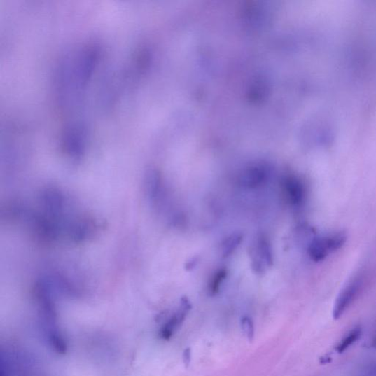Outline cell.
<instances>
[{
    "label": "cell",
    "instance_id": "10",
    "mask_svg": "<svg viewBox=\"0 0 376 376\" xmlns=\"http://www.w3.org/2000/svg\"><path fill=\"white\" fill-rule=\"evenodd\" d=\"M242 328L244 333L249 342H252L254 338V325L249 317H244L242 320Z\"/></svg>",
    "mask_w": 376,
    "mask_h": 376
},
{
    "label": "cell",
    "instance_id": "1",
    "mask_svg": "<svg viewBox=\"0 0 376 376\" xmlns=\"http://www.w3.org/2000/svg\"><path fill=\"white\" fill-rule=\"evenodd\" d=\"M347 236L343 232H335L315 237L308 247L309 258L314 263L323 261L345 244Z\"/></svg>",
    "mask_w": 376,
    "mask_h": 376
},
{
    "label": "cell",
    "instance_id": "5",
    "mask_svg": "<svg viewBox=\"0 0 376 376\" xmlns=\"http://www.w3.org/2000/svg\"><path fill=\"white\" fill-rule=\"evenodd\" d=\"M253 268L257 272H263L267 267L273 264L272 248L264 237L258 239L253 247Z\"/></svg>",
    "mask_w": 376,
    "mask_h": 376
},
{
    "label": "cell",
    "instance_id": "13",
    "mask_svg": "<svg viewBox=\"0 0 376 376\" xmlns=\"http://www.w3.org/2000/svg\"><path fill=\"white\" fill-rule=\"evenodd\" d=\"M372 347L376 349V335H375L372 343Z\"/></svg>",
    "mask_w": 376,
    "mask_h": 376
},
{
    "label": "cell",
    "instance_id": "12",
    "mask_svg": "<svg viewBox=\"0 0 376 376\" xmlns=\"http://www.w3.org/2000/svg\"><path fill=\"white\" fill-rule=\"evenodd\" d=\"M191 361V351L190 349L185 350L183 353V363L186 367L190 365Z\"/></svg>",
    "mask_w": 376,
    "mask_h": 376
},
{
    "label": "cell",
    "instance_id": "2",
    "mask_svg": "<svg viewBox=\"0 0 376 376\" xmlns=\"http://www.w3.org/2000/svg\"><path fill=\"white\" fill-rule=\"evenodd\" d=\"M364 285V278L358 275L354 277L342 290L336 299L333 315L335 320L340 319L342 316L354 304L362 292Z\"/></svg>",
    "mask_w": 376,
    "mask_h": 376
},
{
    "label": "cell",
    "instance_id": "4",
    "mask_svg": "<svg viewBox=\"0 0 376 376\" xmlns=\"http://www.w3.org/2000/svg\"><path fill=\"white\" fill-rule=\"evenodd\" d=\"M191 308L190 300L188 298L183 297L177 311L161 328L159 333L160 338L169 340L181 326Z\"/></svg>",
    "mask_w": 376,
    "mask_h": 376
},
{
    "label": "cell",
    "instance_id": "9",
    "mask_svg": "<svg viewBox=\"0 0 376 376\" xmlns=\"http://www.w3.org/2000/svg\"><path fill=\"white\" fill-rule=\"evenodd\" d=\"M227 277V269L221 268L217 270L209 283L208 291L210 295L214 296L219 293L221 285Z\"/></svg>",
    "mask_w": 376,
    "mask_h": 376
},
{
    "label": "cell",
    "instance_id": "6",
    "mask_svg": "<svg viewBox=\"0 0 376 376\" xmlns=\"http://www.w3.org/2000/svg\"><path fill=\"white\" fill-rule=\"evenodd\" d=\"M268 172L263 165H253L244 169L238 176V183L249 189L258 188L267 182Z\"/></svg>",
    "mask_w": 376,
    "mask_h": 376
},
{
    "label": "cell",
    "instance_id": "8",
    "mask_svg": "<svg viewBox=\"0 0 376 376\" xmlns=\"http://www.w3.org/2000/svg\"><path fill=\"white\" fill-rule=\"evenodd\" d=\"M244 236L240 233H233L223 240L221 245L223 258H228L243 242Z\"/></svg>",
    "mask_w": 376,
    "mask_h": 376
},
{
    "label": "cell",
    "instance_id": "7",
    "mask_svg": "<svg viewBox=\"0 0 376 376\" xmlns=\"http://www.w3.org/2000/svg\"><path fill=\"white\" fill-rule=\"evenodd\" d=\"M363 335V328L358 326L354 327L347 335H345L336 346V351L342 354L348 350L352 344L356 342Z\"/></svg>",
    "mask_w": 376,
    "mask_h": 376
},
{
    "label": "cell",
    "instance_id": "3",
    "mask_svg": "<svg viewBox=\"0 0 376 376\" xmlns=\"http://www.w3.org/2000/svg\"><path fill=\"white\" fill-rule=\"evenodd\" d=\"M282 188L285 198L293 206H302L307 197V189L302 180L295 176L283 179Z\"/></svg>",
    "mask_w": 376,
    "mask_h": 376
},
{
    "label": "cell",
    "instance_id": "11",
    "mask_svg": "<svg viewBox=\"0 0 376 376\" xmlns=\"http://www.w3.org/2000/svg\"><path fill=\"white\" fill-rule=\"evenodd\" d=\"M363 376H376V364H372L367 368Z\"/></svg>",
    "mask_w": 376,
    "mask_h": 376
}]
</instances>
